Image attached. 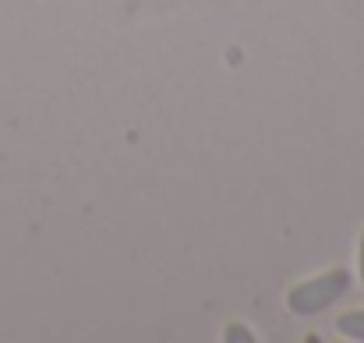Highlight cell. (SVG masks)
<instances>
[{"mask_svg": "<svg viewBox=\"0 0 364 343\" xmlns=\"http://www.w3.org/2000/svg\"><path fill=\"white\" fill-rule=\"evenodd\" d=\"M347 290H350V273L347 269H329L322 276H311V280L297 283L287 294V308L297 319H315V315L329 312L340 297H347Z\"/></svg>", "mask_w": 364, "mask_h": 343, "instance_id": "6da1fadb", "label": "cell"}, {"mask_svg": "<svg viewBox=\"0 0 364 343\" xmlns=\"http://www.w3.org/2000/svg\"><path fill=\"white\" fill-rule=\"evenodd\" d=\"M336 329H340V337H347V340L364 343V308L343 312V315L336 319Z\"/></svg>", "mask_w": 364, "mask_h": 343, "instance_id": "7a4b0ae2", "label": "cell"}, {"mask_svg": "<svg viewBox=\"0 0 364 343\" xmlns=\"http://www.w3.org/2000/svg\"><path fill=\"white\" fill-rule=\"evenodd\" d=\"M223 340H227V343H251L255 337L244 329L241 322H230V326H227V333H223Z\"/></svg>", "mask_w": 364, "mask_h": 343, "instance_id": "3957f363", "label": "cell"}, {"mask_svg": "<svg viewBox=\"0 0 364 343\" xmlns=\"http://www.w3.org/2000/svg\"><path fill=\"white\" fill-rule=\"evenodd\" d=\"M358 269H361V283H364V233H361V244H358Z\"/></svg>", "mask_w": 364, "mask_h": 343, "instance_id": "277c9868", "label": "cell"}]
</instances>
